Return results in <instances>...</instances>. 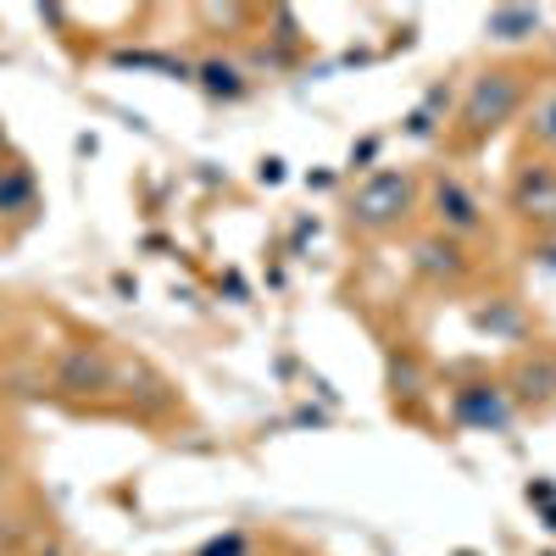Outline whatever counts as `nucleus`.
Listing matches in <instances>:
<instances>
[{
	"instance_id": "f257e3e1",
	"label": "nucleus",
	"mask_w": 556,
	"mask_h": 556,
	"mask_svg": "<svg viewBox=\"0 0 556 556\" xmlns=\"http://www.w3.org/2000/svg\"><path fill=\"white\" fill-rule=\"evenodd\" d=\"M412 206V178L406 173H379L374 184H362L356 201H351V223L356 228H390L401 223Z\"/></svg>"
},
{
	"instance_id": "f03ea898",
	"label": "nucleus",
	"mask_w": 556,
	"mask_h": 556,
	"mask_svg": "<svg viewBox=\"0 0 556 556\" xmlns=\"http://www.w3.org/2000/svg\"><path fill=\"white\" fill-rule=\"evenodd\" d=\"M518 101H523L518 73H490V78H479V84H473V96H468V106H462V134H484V128H495Z\"/></svg>"
},
{
	"instance_id": "7ed1b4c3",
	"label": "nucleus",
	"mask_w": 556,
	"mask_h": 556,
	"mask_svg": "<svg viewBox=\"0 0 556 556\" xmlns=\"http://www.w3.org/2000/svg\"><path fill=\"white\" fill-rule=\"evenodd\" d=\"M434 206H440V223L456 228V235H473V228L484 223V217H479V201L462 190L456 178H440V184H434Z\"/></svg>"
},
{
	"instance_id": "20e7f679",
	"label": "nucleus",
	"mask_w": 556,
	"mask_h": 556,
	"mask_svg": "<svg viewBox=\"0 0 556 556\" xmlns=\"http://www.w3.org/2000/svg\"><path fill=\"white\" fill-rule=\"evenodd\" d=\"M534 139L556 151V96H545V101H540V112H534Z\"/></svg>"
}]
</instances>
